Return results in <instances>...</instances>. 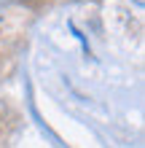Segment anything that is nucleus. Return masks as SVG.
Returning a JSON list of instances; mask_svg holds the SVG:
<instances>
[{
	"label": "nucleus",
	"mask_w": 145,
	"mask_h": 148,
	"mask_svg": "<svg viewBox=\"0 0 145 148\" xmlns=\"http://www.w3.org/2000/svg\"><path fill=\"white\" fill-rule=\"evenodd\" d=\"M11 3H14V0H0V16H3V11H5V8L11 5Z\"/></svg>",
	"instance_id": "obj_1"
}]
</instances>
